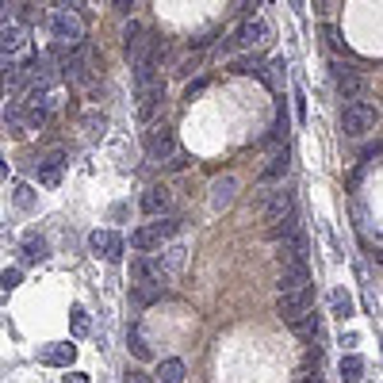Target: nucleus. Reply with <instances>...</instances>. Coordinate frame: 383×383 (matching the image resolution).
I'll return each mask as SVG.
<instances>
[{"instance_id":"nucleus-1","label":"nucleus","mask_w":383,"mask_h":383,"mask_svg":"<svg viewBox=\"0 0 383 383\" xmlns=\"http://www.w3.org/2000/svg\"><path fill=\"white\" fill-rule=\"evenodd\" d=\"M50 35H54V39H58L62 46H69V50L85 46V20H81V12L58 8V12L50 16Z\"/></svg>"},{"instance_id":"nucleus-2","label":"nucleus","mask_w":383,"mask_h":383,"mask_svg":"<svg viewBox=\"0 0 383 383\" xmlns=\"http://www.w3.org/2000/svg\"><path fill=\"white\" fill-rule=\"evenodd\" d=\"M146 154H149V161H169V157H176V154H181V142H176V130L173 127H154V130H149V135H146Z\"/></svg>"},{"instance_id":"nucleus-3","label":"nucleus","mask_w":383,"mask_h":383,"mask_svg":"<svg viewBox=\"0 0 383 383\" xmlns=\"http://www.w3.org/2000/svg\"><path fill=\"white\" fill-rule=\"evenodd\" d=\"M376 119H379V111L376 108H368V104H349L341 111V130L349 138H364L372 127H376Z\"/></svg>"},{"instance_id":"nucleus-4","label":"nucleus","mask_w":383,"mask_h":383,"mask_svg":"<svg viewBox=\"0 0 383 383\" xmlns=\"http://www.w3.org/2000/svg\"><path fill=\"white\" fill-rule=\"evenodd\" d=\"M307 311H314V284L311 287H299V292H280L276 314L284 322H292V319H299V314H307Z\"/></svg>"},{"instance_id":"nucleus-5","label":"nucleus","mask_w":383,"mask_h":383,"mask_svg":"<svg viewBox=\"0 0 383 383\" xmlns=\"http://www.w3.org/2000/svg\"><path fill=\"white\" fill-rule=\"evenodd\" d=\"M130 280H135V284H157V287H165V280H169V268L161 265V257L142 253V257L130 261Z\"/></svg>"},{"instance_id":"nucleus-6","label":"nucleus","mask_w":383,"mask_h":383,"mask_svg":"<svg viewBox=\"0 0 383 383\" xmlns=\"http://www.w3.org/2000/svg\"><path fill=\"white\" fill-rule=\"evenodd\" d=\"M307 253H311V241H307L303 230H292V234L280 238L276 257H280V265H284V268H292V265H307Z\"/></svg>"},{"instance_id":"nucleus-7","label":"nucleus","mask_w":383,"mask_h":383,"mask_svg":"<svg viewBox=\"0 0 383 383\" xmlns=\"http://www.w3.org/2000/svg\"><path fill=\"white\" fill-rule=\"evenodd\" d=\"M268 39H273V27L261 20V16H249V20L230 35V42H238V46H265Z\"/></svg>"},{"instance_id":"nucleus-8","label":"nucleus","mask_w":383,"mask_h":383,"mask_svg":"<svg viewBox=\"0 0 383 383\" xmlns=\"http://www.w3.org/2000/svg\"><path fill=\"white\" fill-rule=\"evenodd\" d=\"M330 77H333V88H338L345 100H357V96H360L364 81H360V73L353 69V65H345V62H333V65H330Z\"/></svg>"},{"instance_id":"nucleus-9","label":"nucleus","mask_w":383,"mask_h":383,"mask_svg":"<svg viewBox=\"0 0 383 383\" xmlns=\"http://www.w3.org/2000/svg\"><path fill=\"white\" fill-rule=\"evenodd\" d=\"M88 249L96 257H104V261H119V257H123V238H119L115 230H92Z\"/></svg>"},{"instance_id":"nucleus-10","label":"nucleus","mask_w":383,"mask_h":383,"mask_svg":"<svg viewBox=\"0 0 383 383\" xmlns=\"http://www.w3.org/2000/svg\"><path fill=\"white\" fill-rule=\"evenodd\" d=\"M227 69L238 73V77H257V81H265V85L273 88V77H268V69L261 65L257 54H234V58L227 62Z\"/></svg>"},{"instance_id":"nucleus-11","label":"nucleus","mask_w":383,"mask_h":383,"mask_svg":"<svg viewBox=\"0 0 383 383\" xmlns=\"http://www.w3.org/2000/svg\"><path fill=\"white\" fill-rule=\"evenodd\" d=\"M27 42V27L20 20L12 23H0V58H12V54H20Z\"/></svg>"},{"instance_id":"nucleus-12","label":"nucleus","mask_w":383,"mask_h":383,"mask_svg":"<svg viewBox=\"0 0 383 383\" xmlns=\"http://www.w3.org/2000/svg\"><path fill=\"white\" fill-rule=\"evenodd\" d=\"M39 360H42V364H50V368H69V364L77 360V345H69V341L42 345V349H39Z\"/></svg>"},{"instance_id":"nucleus-13","label":"nucleus","mask_w":383,"mask_h":383,"mask_svg":"<svg viewBox=\"0 0 383 383\" xmlns=\"http://www.w3.org/2000/svg\"><path fill=\"white\" fill-rule=\"evenodd\" d=\"M0 123L12 130L16 138L27 135V104H23V100H8V104L0 108Z\"/></svg>"},{"instance_id":"nucleus-14","label":"nucleus","mask_w":383,"mask_h":383,"mask_svg":"<svg viewBox=\"0 0 383 383\" xmlns=\"http://www.w3.org/2000/svg\"><path fill=\"white\" fill-rule=\"evenodd\" d=\"M292 211H295L292 192H287V188H280V192L268 195V203H265V222H268V227H276V222H280V219H287Z\"/></svg>"},{"instance_id":"nucleus-15","label":"nucleus","mask_w":383,"mask_h":383,"mask_svg":"<svg viewBox=\"0 0 383 383\" xmlns=\"http://www.w3.org/2000/svg\"><path fill=\"white\" fill-rule=\"evenodd\" d=\"M234 195H238V181L234 176H219L211 184V211H227L234 203Z\"/></svg>"},{"instance_id":"nucleus-16","label":"nucleus","mask_w":383,"mask_h":383,"mask_svg":"<svg viewBox=\"0 0 383 383\" xmlns=\"http://www.w3.org/2000/svg\"><path fill=\"white\" fill-rule=\"evenodd\" d=\"M169 207H173V195H169V188H149L146 195H142V211L146 215H154V219H161V215H169Z\"/></svg>"},{"instance_id":"nucleus-17","label":"nucleus","mask_w":383,"mask_h":383,"mask_svg":"<svg viewBox=\"0 0 383 383\" xmlns=\"http://www.w3.org/2000/svg\"><path fill=\"white\" fill-rule=\"evenodd\" d=\"M165 100V81H154V85H146V88H138V115L149 119L157 111V104Z\"/></svg>"},{"instance_id":"nucleus-18","label":"nucleus","mask_w":383,"mask_h":383,"mask_svg":"<svg viewBox=\"0 0 383 383\" xmlns=\"http://www.w3.org/2000/svg\"><path fill=\"white\" fill-rule=\"evenodd\" d=\"M62 165H65V149H54V154H46L39 161V181L46 188H54V184L62 181Z\"/></svg>"},{"instance_id":"nucleus-19","label":"nucleus","mask_w":383,"mask_h":383,"mask_svg":"<svg viewBox=\"0 0 383 383\" xmlns=\"http://www.w3.org/2000/svg\"><path fill=\"white\" fill-rule=\"evenodd\" d=\"M280 292H299V287H311V268L307 265H292L280 273Z\"/></svg>"},{"instance_id":"nucleus-20","label":"nucleus","mask_w":383,"mask_h":383,"mask_svg":"<svg viewBox=\"0 0 383 383\" xmlns=\"http://www.w3.org/2000/svg\"><path fill=\"white\" fill-rule=\"evenodd\" d=\"M287 326H292V333H299V338H319L322 319H319V311H307V314H299V319H292Z\"/></svg>"},{"instance_id":"nucleus-21","label":"nucleus","mask_w":383,"mask_h":383,"mask_svg":"<svg viewBox=\"0 0 383 383\" xmlns=\"http://www.w3.org/2000/svg\"><path fill=\"white\" fill-rule=\"evenodd\" d=\"M161 295H165V287H157V284H130V303L135 307H149Z\"/></svg>"},{"instance_id":"nucleus-22","label":"nucleus","mask_w":383,"mask_h":383,"mask_svg":"<svg viewBox=\"0 0 383 383\" xmlns=\"http://www.w3.org/2000/svg\"><path fill=\"white\" fill-rule=\"evenodd\" d=\"M157 246H161V241H157V234H154L149 227L130 230V249H135V253H154Z\"/></svg>"},{"instance_id":"nucleus-23","label":"nucleus","mask_w":383,"mask_h":383,"mask_svg":"<svg viewBox=\"0 0 383 383\" xmlns=\"http://www.w3.org/2000/svg\"><path fill=\"white\" fill-rule=\"evenodd\" d=\"M284 173H287V149H280V154L268 157L265 173H261V184H273V181H280Z\"/></svg>"},{"instance_id":"nucleus-24","label":"nucleus","mask_w":383,"mask_h":383,"mask_svg":"<svg viewBox=\"0 0 383 383\" xmlns=\"http://www.w3.org/2000/svg\"><path fill=\"white\" fill-rule=\"evenodd\" d=\"M200 65H203V50H200V46H192V50L173 65V73H176V77H192V73L200 69Z\"/></svg>"},{"instance_id":"nucleus-25","label":"nucleus","mask_w":383,"mask_h":383,"mask_svg":"<svg viewBox=\"0 0 383 383\" xmlns=\"http://www.w3.org/2000/svg\"><path fill=\"white\" fill-rule=\"evenodd\" d=\"M181 222H184V219H176V215H165V219L149 222V230L157 234V241H165V238H176V234H181Z\"/></svg>"},{"instance_id":"nucleus-26","label":"nucleus","mask_w":383,"mask_h":383,"mask_svg":"<svg viewBox=\"0 0 383 383\" xmlns=\"http://www.w3.org/2000/svg\"><path fill=\"white\" fill-rule=\"evenodd\" d=\"M360 376H364V360L357 357V353L341 357V379H345V383H360Z\"/></svg>"},{"instance_id":"nucleus-27","label":"nucleus","mask_w":383,"mask_h":383,"mask_svg":"<svg viewBox=\"0 0 383 383\" xmlns=\"http://www.w3.org/2000/svg\"><path fill=\"white\" fill-rule=\"evenodd\" d=\"M157 376H161V383H184V360H161Z\"/></svg>"},{"instance_id":"nucleus-28","label":"nucleus","mask_w":383,"mask_h":383,"mask_svg":"<svg viewBox=\"0 0 383 383\" xmlns=\"http://www.w3.org/2000/svg\"><path fill=\"white\" fill-rule=\"evenodd\" d=\"M69 326H73V333H77V338H88L92 319H88V311H85V307H73V311H69Z\"/></svg>"},{"instance_id":"nucleus-29","label":"nucleus","mask_w":383,"mask_h":383,"mask_svg":"<svg viewBox=\"0 0 383 383\" xmlns=\"http://www.w3.org/2000/svg\"><path fill=\"white\" fill-rule=\"evenodd\" d=\"M330 303H333V314H338V319H353V299H349L345 287H338V292L330 295Z\"/></svg>"},{"instance_id":"nucleus-30","label":"nucleus","mask_w":383,"mask_h":383,"mask_svg":"<svg viewBox=\"0 0 383 383\" xmlns=\"http://www.w3.org/2000/svg\"><path fill=\"white\" fill-rule=\"evenodd\" d=\"M108 130V115H100V111H88L85 115V135L88 138H100Z\"/></svg>"},{"instance_id":"nucleus-31","label":"nucleus","mask_w":383,"mask_h":383,"mask_svg":"<svg viewBox=\"0 0 383 383\" xmlns=\"http://www.w3.org/2000/svg\"><path fill=\"white\" fill-rule=\"evenodd\" d=\"M130 353H135L138 360H149V357H154V353H149V345H146V338H142V330H138V326H135V330H130Z\"/></svg>"},{"instance_id":"nucleus-32","label":"nucleus","mask_w":383,"mask_h":383,"mask_svg":"<svg viewBox=\"0 0 383 383\" xmlns=\"http://www.w3.org/2000/svg\"><path fill=\"white\" fill-rule=\"evenodd\" d=\"M23 257H27V261H46V241L31 234V238L23 241Z\"/></svg>"},{"instance_id":"nucleus-33","label":"nucleus","mask_w":383,"mask_h":383,"mask_svg":"<svg viewBox=\"0 0 383 383\" xmlns=\"http://www.w3.org/2000/svg\"><path fill=\"white\" fill-rule=\"evenodd\" d=\"M12 200H16V207L31 211V207H35V188H31V184H16V195H12Z\"/></svg>"},{"instance_id":"nucleus-34","label":"nucleus","mask_w":383,"mask_h":383,"mask_svg":"<svg viewBox=\"0 0 383 383\" xmlns=\"http://www.w3.org/2000/svg\"><path fill=\"white\" fill-rule=\"evenodd\" d=\"M16 73H20V65H16L12 58H0V92L16 81Z\"/></svg>"},{"instance_id":"nucleus-35","label":"nucleus","mask_w":383,"mask_h":383,"mask_svg":"<svg viewBox=\"0 0 383 383\" xmlns=\"http://www.w3.org/2000/svg\"><path fill=\"white\" fill-rule=\"evenodd\" d=\"M184 253H188L184 246H169V249H165V261H161V265H165V268H173V273H176V268L184 265Z\"/></svg>"},{"instance_id":"nucleus-36","label":"nucleus","mask_w":383,"mask_h":383,"mask_svg":"<svg viewBox=\"0 0 383 383\" xmlns=\"http://www.w3.org/2000/svg\"><path fill=\"white\" fill-rule=\"evenodd\" d=\"M20 280H23L20 268H4V273H0V292H4V295L16 292V287H20Z\"/></svg>"},{"instance_id":"nucleus-37","label":"nucleus","mask_w":383,"mask_h":383,"mask_svg":"<svg viewBox=\"0 0 383 383\" xmlns=\"http://www.w3.org/2000/svg\"><path fill=\"white\" fill-rule=\"evenodd\" d=\"M322 35H326V46H330V50H338V54L345 50V39H341V31H338V27H333V23H330V27H326V31H322Z\"/></svg>"},{"instance_id":"nucleus-38","label":"nucleus","mask_w":383,"mask_h":383,"mask_svg":"<svg viewBox=\"0 0 383 383\" xmlns=\"http://www.w3.org/2000/svg\"><path fill=\"white\" fill-rule=\"evenodd\" d=\"M203 92H207V81H203V77H200V81H188V88H184V100L192 104V100L203 96Z\"/></svg>"},{"instance_id":"nucleus-39","label":"nucleus","mask_w":383,"mask_h":383,"mask_svg":"<svg viewBox=\"0 0 383 383\" xmlns=\"http://www.w3.org/2000/svg\"><path fill=\"white\" fill-rule=\"evenodd\" d=\"M268 138H273V142L287 138V115H284V111H280V119H276V127H273V135H268Z\"/></svg>"},{"instance_id":"nucleus-40","label":"nucleus","mask_w":383,"mask_h":383,"mask_svg":"<svg viewBox=\"0 0 383 383\" xmlns=\"http://www.w3.org/2000/svg\"><path fill=\"white\" fill-rule=\"evenodd\" d=\"M123 383H154V376H146V372H127Z\"/></svg>"},{"instance_id":"nucleus-41","label":"nucleus","mask_w":383,"mask_h":383,"mask_svg":"<svg viewBox=\"0 0 383 383\" xmlns=\"http://www.w3.org/2000/svg\"><path fill=\"white\" fill-rule=\"evenodd\" d=\"M62 383H92V379L85 376V372H69V376H65Z\"/></svg>"},{"instance_id":"nucleus-42","label":"nucleus","mask_w":383,"mask_h":383,"mask_svg":"<svg viewBox=\"0 0 383 383\" xmlns=\"http://www.w3.org/2000/svg\"><path fill=\"white\" fill-rule=\"evenodd\" d=\"M62 8H69V12H81V8H85V0H62Z\"/></svg>"},{"instance_id":"nucleus-43","label":"nucleus","mask_w":383,"mask_h":383,"mask_svg":"<svg viewBox=\"0 0 383 383\" xmlns=\"http://www.w3.org/2000/svg\"><path fill=\"white\" fill-rule=\"evenodd\" d=\"M115 8H119V12H127V16H130V8H135V0H115Z\"/></svg>"},{"instance_id":"nucleus-44","label":"nucleus","mask_w":383,"mask_h":383,"mask_svg":"<svg viewBox=\"0 0 383 383\" xmlns=\"http://www.w3.org/2000/svg\"><path fill=\"white\" fill-rule=\"evenodd\" d=\"M0 181H8V165L4 161H0Z\"/></svg>"},{"instance_id":"nucleus-45","label":"nucleus","mask_w":383,"mask_h":383,"mask_svg":"<svg viewBox=\"0 0 383 383\" xmlns=\"http://www.w3.org/2000/svg\"><path fill=\"white\" fill-rule=\"evenodd\" d=\"M292 8H295V12H303V0H292Z\"/></svg>"},{"instance_id":"nucleus-46","label":"nucleus","mask_w":383,"mask_h":383,"mask_svg":"<svg viewBox=\"0 0 383 383\" xmlns=\"http://www.w3.org/2000/svg\"><path fill=\"white\" fill-rule=\"evenodd\" d=\"M4 4H8V0H0V23H4Z\"/></svg>"},{"instance_id":"nucleus-47","label":"nucleus","mask_w":383,"mask_h":383,"mask_svg":"<svg viewBox=\"0 0 383 383\" xmlns=\"http://www.w3.org/2000/svg\"><path fill=\"white\" fill-rule=\"evenodd\" d=\"M307 383H319V376H314V379H307Z\"/></svg>"}]
</instances>
